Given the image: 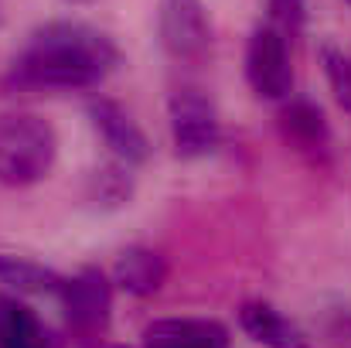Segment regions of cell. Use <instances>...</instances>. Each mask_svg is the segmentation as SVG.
Here are the masks:
<instances>
[{
    "label": "cell",
    "mask_w": 351,
    "mask_h": 348,
    "mask_svg": "<svg viewBox=\"0 0 351 348\" xmlns=\"http://www.w3.org/2000/svg\"><path fill=\"white\" fill-rule=\"evenodd\" d=\"M245 82L266 103H287L293 93V65L287 34L273 24H259L245 45Z\"/></svg>",
    "instance_id": "3957f363"
},
{
    "label": "cell",
    "mask_w": 351,
    "mask_h": 348,
    "mask_svg": "<svg viewBox=\"0 0 351 348\" xmlns=\"http://www.w3.org/2000/svg\"><path fill=\"white\" fill-rule=\"evenodd\" d=\"M280 130L287 137V143L300 154H324L328 143H331V130H328V119L321 113V106H314L311 100H290L280 113Z\"/></svg>",
    "instance_id": "8fae6325"
},
{
    "label": "cell",
    "mask_w": 351,
    "mask_h": 348,
    "mask_svg": "<svg viewBox=\"0 0 351 348\" xmlns=\"http://www.w3.org/2000/svg\"><path fill=\"white\" fill-rule=\"evenodd\" d=\"M239 325L252 342L266 348H307V335L300 332V325H293L266 301H245L239 308Z\"/></svg>",
    "instance_id": "9c48e42d"
},
{
    "label": "cell",
    "mask_w": 351,
    "mask_h": 348,
    "mask_svg": "<svg viewBox=\"0 0 351 348\" xmlns=\"http://www.w3.org/2000/svg\"><path fill=\"white\" fill-rule=\"evenodd\" d=\"M321 65H324V76H328V86H331L335 100L341 103L345 113H351V58L345 51H338L335 45H324L321 48Z\"/></svg>",
    "instance_id": "5bb4252c"
},
{
    "label": "cell",
    "mask_w": 351,
    "mask_h": 348,
    "mask_svg": "<svg viewBox=\"0 0 351 348\" xmlns=\"http://www.w3.org/2000/svg\"><path fill=\"white\" fill-rule=\"evenodd\" d=\"M89 119L96 126V133L103 137V143L110 147V154L119 164L136 167L150 157V140L147 133L136 126V119L126 113L113 100H93L89 103Z\"/></svg>",
    "instance_id": "52a82bcc"
},
{
    "label": "cell",
    "mask_w": 351,
    "mask_h": 348,
    "mask_svg": "<svg viewBox=\"0 0 351 348\" xmlns=\"http://www.w3.org/2000/svg\"><path fill=\"white\" fill-rule=\"evenodd\" d=\"M304 21H307V0H269V24L287 38L300 34Z\"/></svg>",
    "instance_id": "2e32d148"
},
{
    "label": "cell",
    "mask_w": 351,
    "mask_h": 348,
    "mask_svg": "<svg viewBox=\"0 0 351 348\" xmlns=\"http://www.w3.org/2000/svg\"><path fill=\"white\" fill-rule=\"evenodd\" d=\"M58 297H62L65 321L79 338L86 342L103 338V332L110 328V311H113V283L99 266H86L75 277H65Z\"/></svg>",
    "instance_id": "277c9868"
},
{
    "label": "cell",
    "mask_w": 351,
    "mask_h": 348,
    "mask_svg": "<svg viewBox=\"0 0 351 348\" xmlns=\"http://www.w3.org/2000/svg\"><path fill=\"white\" fill-rule=\"evenodd\" d=\"M167 280V259L150 246H130L123 249L113 266V283L130 297H150Z\"/></svg>",
    "instance_id": "30bf717a"
},
{
    "label": "cell",
    "mask_w": 351,
    "mask_h": 348,
    "mask_svg": "<svg viewBox=\"0 0 351 348\" xmlns=\"http://www.w3.org/2000/svg\"><path fill=\"white\" fill-rule=\"evenodd\" d=\"M167 119H171V140L178 157L195 161V157H208L219 140H222V123L212 106L208 96H202L198 89H181L171 96L167 106Z\"/></svg>",
    "instance_id": "5b68a950"
},
{
    "label": "cell",
    "mask_w": 351,
    "mask_h": 348,
    "mask_svg": "<svg viewBox=\"0 0 351 348\" xmlns=\"http://www.w3.org/2000/svg\"><path fill=\"white\" fill-rule=\"evenodd\" d=\"M345 3H348V7H351V0H345Z\"/></svg>",
    "instance_id": "ac0fdd59"
},
{
    "label": "cell",
    "mask_w": 351,
    "mask_h": 348,
    "mask_svg": "<svg viewBox=\"0 0 351 348\" xmlns=\"http://www.w3.org/2000/svg\"><path fill=\"white\" fill-rule=\"evenodd\" d=\"M160 41L181 62L202 58L212 41L205 0H160Z\"/></svg>",
    "instance_id": "8992f818"
},
{
    "label": "cell",
    "mask_w": 351,
    "mask_h": 348,
    "mask_svg": "<svg viewBox=\"0 0 351 348\" xmlns=\"http://www.w3.org/2000/svg\"><path fill=\"white\" fill-rule=\"evenodd\" d=\"M0 348H51L41 318L14 294H0Z\"/></svg>",
    "instance_id": "7c38bea8"
},
{
    "label": "cell",
    "mask_w": 351,
    "mask_h": 348,
    "mask_svg": "<svg viewBox=\"0 0 351 348\" xmlns=\"http://www.w3.org/2000/svg\"><path fill=\"white\" fill-rule=\"evenodd\" d=\"M143 348H229V328L208 318H160L143 328Z\"/></svg>",
    "instance_id": "ba28073f"
},
{
    "label": "cell",
    "mask_w": 351,
    "mask_h": 348,
    "mask_svg": "<svg viewBox=\"0 0 351 348\" xmlns=\"http://www.w3.org/2000/svg\"><path fill=\"white\" fill-rule=\"evenodd\" d=\"M93 198L96 202H110L119 205L130 198V167L126 164H106L103 171L93 174Z\"/></svg>",
    "instance_id": "9a60e30c"
},
{
    "label": "cell",
    "mask_w": 351,
    "mask_h": 348,
    "mask_svg": "<svg viewBox=\"0 0 351 348\" xmlns=\"http://www.w3.org/2000/svg\"><path fill=\"white\" fill-rule=\"evenodd\" d=\"M58 157V137L34 113H0V185H38Z\"/></svg>",
    "instance_id": "7a4b0ae2"
},
{
    "label": "cell",
    "mask_w": 351,
    "mask_h": 348,
    "mask_svg": "<svg viewBox=\"0 0 351 348\" xmlns=\"http://www.w3.org/2000/svg\"><path fill=\"white\" fill-rule=\"evenodd\" d=\"M86 348H126V345H113V342H103V338H96V342H86Z\"/></svg>",
    "instance_id": "e0dca14e"
},
{
    "label": "cell",
    "mask_w": 351,
    "mask_h": 348,
    "mask_svg": "<svg viewBox=\"0 0 351 348\" xmlns=\"http://www.w3.org/2000/svg\"><path fill=\"white\" fill-rule=\"evenodd\" d=\"M62 280L55 270L27 259V256H14V253H0V283L10 287L17 297L21 294H58Z\"/></svg>",
    "instance_id": "4fadbf2b"
},
{
    "label": "cell",
    "mask_w": 351,
    "mask_h": 348,
    "mask_svg": "<svg viewBox=\"0 0 351 348\" xmlns=\"http://www.w3.org/2000/svg\"><path fill=\"white\" fill-rule=\"evenodd\" d=\"M119 65L110 34L82 21H51L31 34L10 65V82L21 89H96Z\"/></svg>",
    "instance_id": "6da1fadb"
}]
</instances>
